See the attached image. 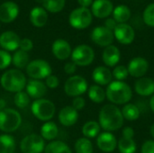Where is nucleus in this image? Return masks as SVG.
I'll return each mask as SVG.
<instances>
[{"mask_svg":"<svg viewBox=\"0 0 154 153\" xmlns=\"http://www.w3.org/2000/svg\"><path fill=\"white\" fill-rule=\"evenodd\" d=\"M98 124L105 131L111 132L120 129L124 124V116L121 110L115 105H106L99 113Z\"/></svg>","mask_w":154,"mask_h":153,"instance_id":"obj_1","label":"nucleus"},{"mask_svg":"<svg viewBox=\"0 0 154 153\" xmlns=\"http://www.w3.org/2000/svg\"><path fill=\"white\" fill-rule=\"evenodd\" d=\"M27 80L24 74L17 69H8L3 73L0 78L2 87L11 93H17L25 88Z\"/></svg>","mask_w":154,"mask_h":153,"instance_id":"obj_2","label":"nucleus"},{"mask_svg":"<svg viewBox=\"0 0 154 153\" xmlns=\"http://www.w3.org/2000/svg\"><path fill=\"white\" fill-rule=\"evenodd\" d=\"M132 88L130 86L123 81L111 82L106 91L107 99L116 105L127 104L132 98Z\"/></svg>","mask_w":154,"mask_h":153,"instance_id":"obj_3","label":"nucleus"},{"mask_svg":"<svg viewBox=\"0 0 154 153\" xmlns=\"http://www.w3.org/2000/svg\"><path fill=\"white\" fill-rule=\"evenodd\" d=\"M22 124V116L18 111L13 108L0 110V130L10 133L15 132Z\"/></svg>","mask_w":154,"mask_h":153,"instance_id":"obj_4","label":"nucleus"},{"mask_svg":"<svg viewBox=\"0 0 154 153\" xmlns=\"http://www.w3.org/2000/svg\"><path fill=\"white\" fill-rule=\"evenodd\" d=\"M31 111L32 115L40 121L49 122L51 118H53L56 108L55 105L51 100L41 98L32 102L31 106Z\"/></svg>","mask_w":154,"mask_h":153,"instance_id":"obj_5","label":"nucleus"},{"mask_svg":"<svg viewBox=\"0 0 154 153\" xmlns=\"http://www.w3.org/2000/svg\"><path fill=\"white\" fill-rule=\"evenodd\" d=\"M27 75L32 79L41 80L51 75V67L50 63L44 60H34L29 62L25 68Z\"/></svg>","mask_w":154,"mask_h":153,"instance_id":"obj_6","label":"nucleus"},{"mask_svg":"<svg viewBox=\"0 0 154 153\" xmlns=\"http://www.w3.org/2000/svg\"><path fill=\"white\" fill-rule=\"evenodd\" d=\"M70 26L75 29L82 30L88 28L92 23V13L88 8L79 7L74 9L69 17Z\"/></svg>","mask_w":154,"mask_h":153,"instance_id":"obj_7","label":"nucleus"},{"mask_svg":"<svg viewBox=\"0 0 154 153\" xmlns=\"http://www.w3.org/2000/svg\"><path fill=\"white\" fill-rule=\"evenodd\" d=\"M71 60L77 66L86 67L90 65L95 59L93 49L86 44L77 46L71 52Z\"/></svg>","mask_w":154,"mask_h":153,"instance_id":"obj_8","label":"nucleus"},{"mask_svg":"<svg viewBox=\"0 0 154 153\" xmlns=\"http://www.w3.org/2000/svg\"><path fill=\"white\" fill-rule=\"evenodd\" d=\"M45 146L43 138L36 133L26 135L20 142V150L23 153H42Z\"/></svg>","mask_w":154,"mask_h":153,"instance_id":"obj_9","label":"nucleus"},{"mask_svg":"<svg viewBox=\"0 0 154 153\" xmlns=\"http://www.w3.org/2000/svg\"><path fill=\"white\" fill-rule=\"evenodd\" d=\"M88 90L87 80L79 75L69 77L64 84V91L66 95L72 97L80 96Z\"/></svg>","mask_w":154,"mask_h":153,"instance_id":"obj_10","label":"nucleus"},{"mask_svg":"<svg viewBox=\"0 0 154 153\" xmlns=\"http://www.w3.org/2000/svg\"><path fill=\"white\" fill-rule=\"evenodd\" d=\"M114 32L105 26H97L91 32V40L101 47H107L114 41Z\"/></svg>","mask_w":154,"mask_h":153,"instance_id":"obj_11","label":"nucleus"},{"mask_svg":"<svg viewBox=\"0 0 154 153\" xmlns=\"http://www.w3.org/2000/svg\"><path fill=\"white\" fill-rule=\"evenodd\" d=\"M19 14V6L12 1L4 2L0 5V22L5 23H12Z\"/></svg>","mask_w":154,"mask_h":153,"instance_id":"obj_12","label":"nucleus"},{"mask_svg":"<svg viewBox=\"0 0 154 153\" xmlns=\"http://www.w3.org/2000/svg\"><path fill=\"white\" fill-rule=\"evenodd\" d=\"M114 36L122 44H130L134 41L135 33L132 26L127 23H118L114 30Z\"/></svg>","mask_w":154,"mask_h":153,"instance_id":"obj_13","label":"nucleus"},{"mask_svg":"<svg viewBox=\"0 0 154 153\" xmlns=\"http://www.w3.org/2000/svg\"><path fill=\"white\" fill-rule=\"evenodd\" d=\"M21 39L13 31L4 32L0 35V46L6 51L17 50L20 47Z\"/></svg>","mask_w":154,"mask_h":153,"instance_id":"obj_14","label":"nucleus"},{"mask_svg":"<svg viewBox=\"0 0 154 153\" xmlns=\"http://www.w3.org/2000/svg\"><path fill=\"white\" fill-rule=\"evenodd\" d=\"M149 69V63L148 61L141 57H137L133 59L127 67L128 73L132 77L134 78H142L143 77Z\"/></svg>","mask_w":154,"mask_h":153,"instance_id":"obj_15","label":"nucleus"},{"mask_svg":"<svg viewBox=\"0 0 154 153\" xmlns=\"http://www.w3.org/2000/svg\"><path fill=\"white\" fill-rule=\"evenodd\" d=\"M51 50L54 57L60 60H65L71 56V47L70 44L63 40V39H57L54 41L51 46Z\"/></svg>","mask_w":154,"mask_h":153,"instance_id":"obj_16","label":"nucleus"},{"mask_svg":"<svg viewBox=\"0 0 154 153\" xmlns=\"http://www.w3.org/2000/svg\"><path fill=\"white\" fill-rule=\"evenodd\" d=\"M114 10L113 3L109 0H95L91 5V13L97 18L109 16Z\"/></svg>","mask_w":154,"mask_h":153,"instance_id":"obj_17","label":"nucleus"},{"mask_svg":"<svg viewBox=\"0 0 154 153\" xmlns=\"http://www.w3.org/2000/svg\"><path fill=\"white\" fill-rule=\"evenodd\" d=\"M26 93L28 96L32 98L36 99H41L43 98V96L47 93V87L45 83H43L41 80L37 79H30L25 86Z\"/></svg>","mask_w":154,"mask_h":153,"instance_id":"obj_18","label":"nucleus"},{"mask_svg":"<svg viewBox=\"0 0 154 153\" xmlns=\"http://www.w3.org/2000/svg\"><path fill=\"white\" fill-rule=\"evenodd\" d=\"M97 144L99 150L104 152L109 153L116 150L117 146V141L114 134L109 132H105L98 135Z\"/></svg>","mask_w":154,"mask_h":153,"instance_id":"obj_19","label":"nucleus"},{"mask_svg":"<svg viewBox=\"0 0 154 153\" xmlns=\"http://www.w3.org/2000/svg\"><path fill=\"white\" fill-rule=\"evenodd\" d=\"M79 119V113L71 106H65L60 109L59 112V121L60 123L66 127L74 125Z\"/></svg>","mask_w":154,"mask_h":153,"instance_id":"obj_20","label":"nucleus"},{"mask_svg":"<svg viewBox=\"0 0 154 153\" xmlns=\"http://www.w3.org/2000/svg\"><path fill=\"white\" fill-rule=\"evenodd\" d=\"M112 77L113 75L110 69L103 66L97 67L92 73V78L98 86L109 85L112 82Z\"/></svg>","mask_w":154,"mask_h":153,"instance_id":"obj_21","label":"nucleus"},{"mask_svg":"<svg viewBox=\"0 0 154 153\" xmlns=\"http://www.w3.org/2000/svg\"><path fill=\"white\" fill-rule=\"evenodd\" d=\"M30 21L32 24L37 28L43 27L48 21L47 11L41 6L33 7L30 12Z\"/></svg>","mask_w":154,"mask_h":153,"instance_id":"obj_22","label":"nucleus"},{"mask_svg":"<svg viewBox=\"0 0 154 153\" xmlns=\"http://www.w3.org/2000/svg\"><path fill=\"white\" fill-rule=\"evenodd\" d=\"M120 50L115 45H109L105 48L102 55L104 63L108 67L116 66L120 60Z\"/></svg>","mask_w":154,"mask_h":153,"instance_id":"obj_23","label":"nucleus"},{"mask_svg":"<svg viewBox=\"0 0 154 153\" xmlns=\"http://www.w3.org/2000/svg\"><path fill=\"white\" fill-rule=\"evenodd\" d=\"M136 93L143 96H148L154 94V82L150 78H141L134 85Z\"/></svg>","mask_w":154,"mask_h":153,"instance_id":"obj_24","label":"nucleus"},{"mask_svg":"<svg viewBox=\"0 0 154 153\" xmlns=\"http://www.w3.org/2000/svg\"><path fill=\"white\" fill-rule=\"evenodd\" d=\"M59 134V128L54 122H46L41 127V136L45 141H53Z\"/></svg>","mask_w":154,"mask_h":153,"instance_id":"obj_25","label":"nucleus"},{"mask_svg":"<svg viewBox=\"0 0 154 153\" xmlns=\"http://www.w3.org/2000/svg\"><path fill=\"white\" fill-rule=\"evenodd\" d=\"M29 60H30V57L28 52L23 51L20 49L15 50L14 55L12 56V63L17 69H25L30 62Z\"/></svg>","mask_w":154,"mask_h":153,"instance_id":"obj_26","label":"nucleus"},{"mask_svg":"<svg viewBox=\"0 0 154 153\" xmlns=\"http://www.w3.org/2000/svg\"><path fill=\"white\" fill-rule=\"evenodd\" d=\"M16 143L14 138L10 134L0 135V153H14Z\"/></svg>","mask_w":154,"mask_h":153,"instance_id":"obj_27","label":"nucleus"},{"mask_svg":"<svg viewBox=\"0 0 154 153\" xmlns=\"http://www.w3.org/2000/svg\"><path fill=\"white\" fill-rule=\"evenodd\" d=\"M44 153H72V151L64 142L52 141L45 146Z\"/></svg>","mask_w":154,"mask_h":153,"instance_id":"obj_28","label":"nucleus"},{"mask_svg":"<svg viewBox=\"0 0 154 153\" xmlns=\"http://www.w3.org/2000/svg\"><path fill=\"white\" fill-rule=\"evenodd\" d=\"M131 17V11L128 6L121 5L113 10V18L118 23H125Z\"/></svg>","mask_w":154,"mask_h":153,"instance_id":"obj_29","label":"nucleus"},{"mask_svg":"<svg viewBox=\"0 0 154 153\" xmlns=\"http://www.w3.org/2000/svg\"><path fill=\"white\" fill-rule=\"evenodd\" d=\"M100 125L96 121H88L82 127V133L85 138H95L100 133Z\"/></svg>","mask_w":154,"mask_h":153,"instance_id":"obj_30","label":"nucleus"},{"mask_svg":"<svg viewBox=\"0 0 154 153\" xmlns=\"http://www.w3.org/2000/svg\"><path fill=\"white\" fill-rule=\"evenodd\" d=\"M106 96L105 90L98 85H93L88 88V97L92 102L96 104L104 102Z\"/></svg>","mask_w":154,"mask_h":153,"instance_id":"obj_31","label":"nucleus"},{"mask_svg":"<svg viewBox=\"0 0 154 153\" xmlns=\"http://www.w3.org/2000/svg\"><path fill=\"white\" fill-rule=\"evenodd\" d=\"M121 112L124 119L128 121H135L140 117V109L134 104H126Z\"/></svg>","mask_w":154,"mask_h":153,"instance_id":"obj_32","label":"nucleus"},{"mask_svg":"<svg viewBox=\"0 0 154 153\" xmlns=\"http://www.w3.org/2000/svg\"><path fill=\"white\" fill-rule=\"evenodd\" d=\"M43 8L51 14H56L63 10L65 0H42Z\"/></svg>","mask_w":154,"mask_h":153,"instance_id":"obj_33","label":"nucleus"},{"mask_svg":"<svg viewBox=\"0 0 154 153\" xmlns=\"http://www.w3.org/2000/svg\"><path fill=\"white\" fill-rule=\"evenodd\" d=\"M118 150L121 153H135L136 151V143L133 139L121 138L117 142Z\"/></svg>","mask_w":154,"mask_h":153,"instance_id":"obj_34","label":"nucleus"},{"mask_svg":"<svg viewBox=\"0 0 154 153\" xmlns=\"http://www.w3.org/2000/svg\"><path fill=\"white\" fill-rule=\"evenodd\" d=\"M76 153H93V144L88 138H79L75 142Z\"/></svg>","mask_w":154,"mask_h":153,"instance_id":"obj_35","label":"nucleus"},{"mask_svg":"<svg viewBox=\"0 0 154 153\" xmlns=\"http://www.w3.org/2000/svg\"><path fill=\"white\" fill-rule=\"evenodd\" d=\"M30 98L31 97L28 96V94L26 92L20 91V92L15 93V95L14 96V101L15 106L18 108L23 109V108H25L29 106V104L31 102Z\"/></svg>","mask_w":154,"mask_h":153,"instance_id":"obj_36","label":"nucleus"},{"mask_svg":"<svg viewBox=\"0 0 154 153\" xmlns=\"http://www.w3.org/2000/svg\"><path fill=\"white\" fill-rule=\"evenodd\" d=\"M143 21L151 27H154V3L149 5L143 12Z\"/></svg>","mask_w":154,"mask_h":153,"instance_id":"obj_37","label":"nucleus"},{"mask_svg":"<svg viewBox=\"0 0 154 153\" xmlns=\"http://www.w3.org/2000/svg\"><path fill=\"white\" fill-rule=\"evenodd\" d=\"M112 75L117 81H122V80H125L128 77L129 73H128L127 68L121 65V66H116L115 68Z\"/></svg>","mask_w":154,"mask_h":153,"instance_id":"obj_38","label":"nucleus"},{"mask_svg":"<svg viewBox=\"0 0 154 153\" xmlns=\"http://www.w3.org/2000/svg\"><path fill=\"white\" fill-rule=\"evenodd\" d=\"M12 63V56L11 54L5 50H0V69H5L10 66Z\"/></svg>","mask_w":154,"mask_h":153,"instance_id":"obj_39","label":"nucleus"},{"mask_svg":"<svg viewBox=\"0 0 154 153\" xmlns=\"http://www.w3.org/2000/svg\"><path fill=\"white\" fill-rule=\"evenodd\" d=\"M45 79H46L45 80V85H46L47 88L55 89L60 85V80H59L58 77H56L55 75H50Z\"/></svg>","mask_w":154,"mask_h":153,"instance_id":"obj_40","label":"nucleus"},{"mask_svg":"<svg viewBox=\"0 0 154 153\" xmlns=\"http://www.w3.org/2000/svg\"><path fill=\"white\" fill-rule=\"evenodd\" d=\"M20 50H23V51H30L32 50L33 48V42L32 41V40L28 39V38H23L21 40V42H20Z\"/></svg>","mask_w":154,"mask_h":153,"instance_id":"obj_41","label":"nucleus"},{"mask_svg":"<svg viewBox=\"0 0 154 153\" xmlns=\"http://www.w3.org/2000/svg\"><path fill=\"white\" fill-rule=\"evenodd\" d=\"M85 106H86L85 99L81 96H77V97H74L71 106L79 112V111L82 110L85 107Z\"/></svg>","mask_w":154,"mask_h":153,"instance_id":"obj_42","label":"nucleus"},{"mask_svg":"<svg viewBox=\"0 0 154 153\" xmlns=\"http://www.w3.org/2000/svg\"><path fill=\"white\" fill-rule=\"evenodd\" d=\"M142 153H154V141H146L142 146Z\"/></svg>","mask_w":154,"mask_h":153,"instance_id":"obj_43","label":"nucleus"},{"mask_svg":"<svg viewBox=\"0 0 154 153\" xmlns=\"http://www.w3.org/2000/svg\"><path fill=\"white\" fill-rule=\"evenodd\" d=\"M77 70V65L74 62H68L64 66V71L68 75H73Z\"/></svg>","mask_w":154,"mask_h":153,"instance_id":"obj_44","label":"nucleus"},{"mask_svg":"<svg viewBox=\"0 0 154 153\" xmlns=\"http://www.w3.org/2000/svg\"><path fill=\"white\" fill-rule=\"evenodd\" d=\"M117 22L114 19V18H107L105 22V27L107 28L110 31H114L116 29V27L117 26Z\"/></svg>","mask_w":154,"mask_h":153,"instance_id":"obj_45","label":"nucleus"},{"mask_svg":"<svg viewBox=\"0 0 154 153\" xmlns=\"http://www.w3.org/2000/svg\"><path fill=\"white\" fill-rule=\"evenodd\" d=\"M134 135V131L132 127H125L123 130V137L127 139H132Z\"/></svg>","mask_w":154,"mask_h":153,"instance_id":"obj_46","label":"nucleus"},{"mask_svg":"<svg viewBox=\"0 0 154 153\" xmlns=\"http://www.w3.org/2000/svg\"><path fill=\"white\" fill-rule=\"evenodd\" d=\"M78 3L81 5V7L88 8L89 5L93 4V0H78Z\"/></svg>","mask_w":154,"mask_h":153,"instance_id":"obj_47","label":"nucleus"},{"mask_svg":"<svg viewBox=\"0 0 154 153\" xmlns=\"http://www.w3.org/2000/svg\"><path fill=\"white\" fill-rule=\"evenodd\" d=\"M5 106H6L5 101L3 98H0V110L5 109Z\"/></svg>","mask_w":154,"mask_h":153,"instance_id":"obj_48","label":"nucleus"},{"mask_svg":"<svg viewBox=\"0 0 154 153\" xmlns=\"http://www.w3.org/2000/svg\"><path fill=\"white\" fill-rule=\"evenodd\" d=\"M150 106H151L152 111L154 113V95L152 96V98L150 100Z\"/></svg>","mask_w":154,"mask_h":153,"instance_id":"obj_49","label":"nucleus"},{"mask_svg":"<svg viewBox=\"0 0 154 153\" xmlns=\"http://www.w3.org/2000/svg\"><path fill=\"white\" fill-rule=\"evenodd\" d=\"M151 134H152V136L154 138V124H152V126L151 127Z\"/></svg>","mask_w":154,"mask_h":153,"instance_id":"obj_50","label":"nucleus"},{"mask_svg":"<svg viewBox=\"0 0 154 153\" xmlns=\"http://www.w3.org/2000/svg\"><path fill=\"white\" fill-rule=\"evenodd\" d=\"M153 82H154V80H153Z\"/></svg>","mask_w":154,"mask_h":153,"instance_id":"obj_51","label":"nucleus"}]
</instances>
